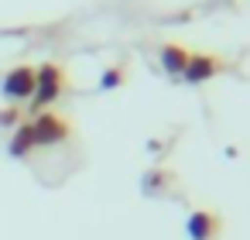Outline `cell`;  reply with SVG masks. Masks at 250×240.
<instances>
[{"instance_id":"obj_1","label":"cell","mask_w":250,"mask_h":240,"mask_svg":"<svg viewBox=\"0 0 250 240\" xmlns=\"http://www.w3.org/2000/svg\"><path fill=\"white\" fill-rule=\"evenodd\" d=\"M62 89H65V72L55 62H45L42 69H35V100H31V107L42 110V107L55 103L62 96Z\"/></svg>"},{"instance_id":"obj_2","label":"cell","mask_w":250,"mask_h":240,"mask_svg":"<svg viewBox=\"0 0 250 240\" xmlns=\"http://www.w3.org/2000/svg\"><path fill=\"white\" fill-rule=\"evenodd\" d=\"M31 134H35V148H52L69 137V124L59 113H38L31 120Z\"/></svg>"},{"instance_id":"obj_3","label":"cell","mask_w":250,"mask_h":240,"mask_svg":"<svg viewBox=\"0 0 250 240\" xmlns=\"http://www.w3.org/2000/svg\"><path fill=\"white\" fill-rule=\"evenodd\" d=\"M0 93H4L11 103L14 100H31L35 96V69L31 65H18L4 76V83H0Z\"/></svg>"},{"instance_id":"obj_4","label":"cell","mask_w":250,"mask_h":240,"mask_svg":"<svg viewBox=\"0 0 250 240\" xmlns=\"http://www.w3.org/2000/svg\"><path fill=\"white\" fill-rule=\"evenodd\" d=\"M185 233H188V240H216L223 233V219L212 209H195L185 219Z\"/></svg>"},{"instance_id":"obj_5","label":"cell","mask_w":250,"mask_h":240,"mask_svg":"<svg viewBox=\"0 0 250 240\" xmlns=\"http://www.w3.org/2000/svg\"><path fill=\"white\" fill-rule=\"evenodd\" d=\"M219 72V59L216 55H188V65L182 72L185 83H206Z\"/></svg>"},{"instance_id":"obj_6","label":"cell","mask_w":250,"mask_h":240,"mask_svg":"<svg viewBox=\"0 0 250 240\" xmlns=\"http://www.w3.org/2000/svg\"><path fill=\"white\" fill-rule=\"evenodd\" d=\"M161 65H165L168 76H182L185 65H188V48L185 45H175V42L161 45Z\"/></svg>"},{"instance_id":"obj_7","label":"cell","mask_w":250,"mask_h":240,"mask_svg":"<svg viewBox=\"0 0 250 240\" xmlns=\"http://www.w3.org/2000/svg\"><path fill=\"white\" fill-rule=\"evenodd\" d=\"M35 148V134H31V124H21L18 127V134H14V141H11V154L14 158H24L28 151Z\"/></svg>"},{"instance_id":"obj_8","label":"cell","mask_w":250,"mask_h":240,"mask_svg":"<svg viewBox=\"0 0 250 240\" xmlns=\"http://www.w3.org/2000/svg\"><path fill=\"white\" fill-rule=\"evenodd\" d=\"M120 83H124V69H120V65L106 69V76H103V89H113V86H120Z\"/></svg>"},{"instance_id":"obj_9","label":"cell","mask_w":250,"mask_h":240,"mask_svg":"<svg viewBox=\"0 0 250 240\" xmlns=\"http://www.w3.org/2000/svg\"><path fill=\"white\" fill-rule=\"evenodd\" d=\"M18 120H21V110H18V107L0 110V127H11V124H18Z\"/></svg>"}]
</instances>
